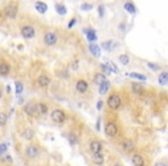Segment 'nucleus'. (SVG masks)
Wrapping results in <instances>:
<instances>
[{
    "label": "nucleus",
    "instance_id": "40",
    "mask_svg": "<svg viewBox=\"0 0 168 166\" xmlns=\"http://www.w3.org/2000/svg\"><path fill=\"white\" fill-rule=\"evenodd\" d=\"M75 23H76V20H72L70 22H69V24H68V28H72Z\"/></svg>",
    "mask_w": 168,
    "mask_h": 166
},
{
    "label": "nucleus",
    "instance_id": "18",
    "mask_svg": "<svg viewBox=\"0 0 168 166\" xmlns=\"http://www.w3.org/2000/svg\"><path fill=\"white\" fill-rule=\"evenodd\" d=\"M108 89H109V82L108 81H104V82L101 83L100 85H99V93H101V95H105L107 91H108Z\"/></svg>",
    "mask_w": 168,
    "mask_h": 166
},
{
    "label": "nucleus",
    "instance_id": "32",
    "mask_svg": "<svg viewBox=\"0 0 168 166\" xmlns=\"http://www.w3.org/2000/svg\"><path fill=\"white\" fill-rule=\"evenodd\" d=\"M107 65H108V67L112 69V72L114 73H119V69H117V67H116L115 65H114V62L112 61H107Z\"/></svg>",
    "mask_w": 168,
    "mask_h": 166
},
{
    "label": "nucleus",
    "instance_id": "45",
    "mask_svg": "<svg viewBox=\"0 0 168 166\" xmlns=\"http://www.w3.org/2000/svg\"><path fill=\"white\" fill-rule=\"evenodd\" d=\"M0 16H1V13H0Z\"/></svg>",
    "mask_w": 168,
    "mask_h": 166
},
{
    "label": "nucleus",
    "instance_id": "36",
    "mask_svg": "<svg viewBox=\"0 0 168 166\" xmlns=\"http://www.w3.org/2000/svg\"><path fill=\"white\" fill-rule=\"evenodd\" d=\"M6 150H7V144H5V143L0 144V155L4 154V152H6Z\"/></svg>",
    "mask_w": 168,
    "mask_h": 166
},
{
    "label": "nucleus",
    "instance_id": "17",
    "mask_svg": "<svg viewBox=\"0 0 168 166\" xmlns=\"http://www.w3.org/2000/svg\"><path fill=\"white\" fill-rule=\"evenodd\" d=\"M89 50H90V52L95 55V57H100V47L98 46V45H96V44H91L90 46H89Z\"/></svg>",
    "mask_w": 168,
    "mask_h": 166
},
{
    "label": "nucleus",
    "instance_id": "43",
    "mask_svg": "<svg viewBox=\"0 0 168 166\" xmlns=\"http://www.w3.org/2000/svg\"><path fill=\"white\" fill-rule=\"evenodd\" d=\"M6 90H7V92H9V91H11V87L7 85V87H6Z\"/></svg>",
    "mask_w": 168,
    "mask_h": 166
},
{
    "label": "nucleus",
    "instance_id": "25",
    "mask_svg": "<svg viewBox=\"0 0 168 166\" xmlns=\"http://www.w3.org/2000/svg\"><path fill=\"white\" fill-rule=\"evenodd\" d=\"M86 37L90 42H93L97 39V36H96V32L93 30H86Z\"/></svg>",
    "mask_w": 168,
    "mask_h": 166
},
{
    "label": "nucleus",
    "instance_id": "4",
    "mask_svg": "<svg viewBox=\"0 0 168 166\" xmlns=\"http://www.w3.org/2000/svg\"><path fill=\"white\" fill-rule=\"evenodd\" d=\"M105 133L106 135H108L111 137L115 136L117 134V127H116V124L114 122H107L105 126Z\"/></svg>",
    "mask_w": 168,
    "mask_h": 166
},
{
    "label": "nucleus",
    "instance_id": "14",
    "mask_svg": "<svg viewBox=\"0 0 168 166\" xmlns=\"http://www.w3.org/2000/svg\"><path fill=\"white\" fill-rule=\"evenodd\" d=\"M35 7H36L37 12H38V13H41V14H44V13L47 10V5H46V4H44V2H41V1L36 2V4H35Z\"/></svg>",
    "mask_w": 168,
    "mask_h": 166
},
{
    "label": "nucleus",
    "instance_id": "10",
    "mask_svg": "<svg viewBox=\"0 0 168 166\" xmlns=\"http://www.w3.org/2000/svg\"><path fill=\"white\" fill-rule=\"evenodd\" d=\"M76 90L81 93L85 92V91L88 90V83H86V81H84V80H80L78 82L76 83Z\"/></svg>",
    "mask_w": 168,
    "mask_h": 166
},
{
    "label": "nucleus",
    "instance_id": "15",
    "mask_svg": "<svg viewBox=\"0 0 168 166\" xmlns=\"http://www.w3.org/2000/svg\"><path fill=\"white\" fill-rule=\"evenodd\" d=\"M158 82H159V84H161V85H166L168 83V73L167 72L161 73V74L159 75Z\"/></svg>",
    "mask_w": 168,
    "mask_h": 166
},
{
    "label": "nucleus",
    "instance_id": "6",
    "mask_svg": "<svg viewBox=\"0 0 168 166\" xmlns=\"http://www.w3.org/2000/svg\"><path fill=\"white\" fill-rule=\"evenodd\" d=\"M5 13H6V15L8 16V17H11V19H14L15 16H16V14H17V6H15V5H8L6 8H5Z\"/></svg>",
    "mask_w": 168,
    "mask_h": 166
},
{
    "label": "nucleus",
    "instance_id": "19",
    "mask_svg": "<svg viewBox=\"0 0 168 166\" xmlns=\"http://www.w3.org/2000/svg\"><path fill=\"white\" fill-rule=\"evenodd\" d=\"M131 89H133V92H135L136 95H140V93H143V91H144L143 87L139 83H133L131 84Z\"/></svg>",
    "mask_w": 168,
    "mask_h": 166
},
{
    "label": "nucleus",
    "instance_id": "5",
    "mask_svg": "<svg viewBox=\"0 0 168 166\" xmlns=\"http://www.w3.org/2000/svg\"><path fill=\"white\" fill-rule=\"evenodd\" d=\"M21 33L24 38H32L35 36V29L30 25H25L22 28Z\"/></svg>",
    "mask_w": 168,
    "mask_h": 166
},
{
    "label": "nucleus",
    "instance_id": "41",
    "mask_svg": "<svg viewBox=\"0 0 168 166\" xmlns=\"http://www.w3.org/2000/svg\"><path fill=\"white\" fill-rule=\"evenodd\" d=\"M77 63H78V61H75L73 65H72V67H73L74 69H77V67H78V66H77Z\"/></svg>",
    "mask_w": 168,
    "mask_h": 166
},
{
    "label": "nucleus",
    "instance_id": "24",
    "mask_svg": "<svg viewBox=\"0 0 168 166\" xmlns=\"http://www.w3.org/2000/svg\"><path fill=\"white\" fill-rule=\"evenodd\" d=\"M125 9H126L128 13H131V14H134V13L136 12L135 6H134L131 2H127V4H125Z\"/></svg>",
    "mask_w": 168,
    "mask_h": 166
},
{
    "label": "nucleus",
    "instance_id": "1",
    "mask_svg": "<svg viewBox=\"0 0 168 166\" xmlns=\"http://www.w3.org/2000/svg\"><path fill=\"white\" fill-rule=\"evenodd\" d=\"M107 104H108V106H109L112 110H116V108H119L120 105H121V98H120L117 95H112V96L108 98Z\"/></svg>",
    "mask_w": 168,
    "mask_h": 166
},
{
    "label": "nucleus",
    "instance_id": "23",
    "mask_svg": "<svg viewBox=\"0 0 168 166\" xmlns=\"http://www.w3.org/2000/svg\"><path fill=\"white\" fill-rule=\"evenodd\" d=\"M22 137H23L24 140H31L32 137H33V132H32V129H30V128L25 129V130L22 133Z\"/></svg>",
    "mask_w": 168,
    "mask_h": 166
},
{
    "label": "nucleus",
    "instance_id": "9",
    "mask_svg": "<svg viewBox=\"0 0 168 166\" xmlns=\"http://www.w3.org/2000/svg\"><path fill=\"white\" fill-rule=\"evenodd\" d=\"M37 82L38 84L41 85V87H47L50 83H51V79L47 76V75H45V74H42L39 77H38V80H37Z\"/></svg>",
    "mask_w": 168,
    "mask_h": 166
},
{
    "label": "nucleus",
    "instance_id": "16",
    "mask_svg": "<svg viewBox=\"0 0 168 166\" xmlns=\"http://www.w3.org/2000/svg\"><path fill=\"white\" fill-rule=\"evenodd\" d=\"M131 162H133V164H134L135 166H142L143 164H144V160H143L142 156H139V155H134V156H133Z\"/></svg>",
    "mask_w": 168,
    "mask_h": 166
},
{
    "label": "nucleus",
    "instance_id": "26",
    "mask_svg": "<svg viewBox=\"0 0 168 166\" xmlns=\"http://www.w3.org/2000/svg\"><path fill=\"white\" fill-rule=\"evenodd\" d=\"M37 106H38V112H39V114H46L47 113V106H46L45 104L38 103L37 104Z\"/></svg>",
    "mask_w": 168,
    "mask_h": 166
},
{
    "label": "nucleus",
    "instance_id": "2",
    "mask_svg": "<svg viewBox=\"0 0 168 166\" xmlns=\"http://www.w3.org/2000/svg\"><path fill=\"white\" fill-rule=\"evenodd\" d=\"M24 111H25V113L29 114L30 116H37V115H39L38 106H37V104H35V103L27 104V106L24 107Z\"/></svg>",
    "mask_w": 168,
    "mask_h": 166
},
{
    "label": "nucleus",
    "instance_id": "29",
    "mask_svg": "<svg viewBox=\"0 0 168 166\" xmlns=\"http://www.w3.org/2000/svg\"><path fill=\"white\" fill-rule=\"evenodd\" d=\"M7 114H5V113H0V126H5V124H7Z\"/></svg>",
    "mask_w": 168,
    "mask_h": 166
},
{
    "label": "nucleus",
    "instance_id": "13",
    "mask_svg": "<svg viewBox=\"0 0 168 166\" xmlns=\"http://www.w3.org/2000/svg\"><path fill=\"white\" fill-rule=\"evenodd\" d=\"M92 160L97 165H101L104 163V156L101 155V152H96L92 156Z\"/></svg>",
    "mask_w": 168,
    "mask_h": 166
},
{
    "label": "nucleus",
    "instance_id": "31",
    "mask_svg": "<svg viewBox=\"0 0 168 166\" xmlns=\"http://www.w3.org/2000/svg\"><path fill=\"white\" fill-rule=\"evenodd\" d=\"M112 45H113L112 42H105V43H103V46H104V49H105L106 51H111L113 49Z\"/></svg>",
    "mask_w": 168,
    "mask_h": 166
},
{
    "label": "nucleus",
    "instance_id": "20",
    "mask_svg": "<svg viewBox=\"0 0 168 166\" xmlns=\"http://www.w3.org/2000/svg\"><path fill=\"white\" fill-rule=\"evenodd\" d=\"M106 79H105V75L103 74V73H97L95 75V79H93V82L96 83V84H101V83L105 81Z\"/></svg>",
    "mask_w": 168,
    "mask_h": 166
},
{
    "label": "nucleus",
    "instance_id": "38",
    "mask_svg": "<svg viewBox=\"0 0 168 166\" xmlns=\"http://www.w3.org/2000/svg\"><path fill=\"white\" fill-rule=\"evenodd\" d=\"M101 106H103V102H101V100H99V102L97 103V110H100V108H101Z\"/></svg>",
    "mask_w": 168,
    "mask_h": 166
},
{
    "label": "nucleus",
    "instance_id": "7",
    "mask_svg": "<svg viewBox=\"0 0 168 166\" xmlns=\"http://www.w3.org/2000/svg\"><path fill=\"white\" fill-rule=\"evenodd\" d=\"M25 154L29 158H36L38 156V148L35 145H29L25 150Z\"/></svg>",
    "mask_w": 168,
    "mask_h": 166
},
{
    "label": "nucleus",
    "instance_id": "8",
    "mask_svg": "<svg viewBox=\"0 0 168 166\" xmlns=\"http://www.w3.org/2000/svg\"><path fill=\"white\" fill-rule=\"evenodd\" d=\"M44 42H45L47 45H53V44H55V42H56V35H55V33H52V32L46 33L45 37H44Z\"/></svg>",
    "mask_w": 168,
    "mask_h": 166
},
{
    "label": "nucleus",
    "instance_id": "35",
    "mask_svg": "<svg viewBox=\"0 0 168 166\" xmlns=\"http://www.w3.org/2000/svg\"><path fill=\"white\" fill-rule=\"evenodd\" d=\"M147 66H148V68H151L152 71H158V69L160 68L158 65H156V63H152V62H148V63H147Z\"/></svg>",
    "mask_w": 168,
    "mask_h": 166
},
{
    "label": "nucleus",
    "instance_id": "44",
    "mask_svg": "<svg viewBox=\"0 0 168 166\" xmlns=\"http://www.w3.org/2000/svg\"><path fill=\"white\" fill-rule=\"evenodd\" d=\"M0 98H1V90H0Z\"/></svg>",
    "mask_w": 168,
    "mask_h": 166
},
{
    "label": "nucleus",
    "instance_id": "33",
    "mask_svg": "<svg viewBox=\"0 0 168 166\" xmlns=\"http://www.w3.org/2000/svg\"><path fill=\"white\" fill-rule=\"evenodd\" d=\"M101 68H103L104 73H105V74H107V75L112 73V69H111V68L108 67V65H103V66H101Z\"/></svg>",
    "mask_w": 168,
    "mask_h": 166
},
{
    "label": "nucleus",
    "instance_id": "11",
    "mask_svg": "<svg viewBox=\"0 0 168 166\" xmlns=\"http://www.w3.org/2000/svg\"><path fill=\"white\" fill-rule=\"evenodd\" d=\"M90 149H91V151L96 154V152H101V149H103V145L101 143L99 142V141H93V142H91V144H90Z\"/></svg>",
    "mask_w": 168,
    "mask_h": 166
},
{
    "label": "nucleus",
    "instance_id": "12",
    "mask_svg": "<svg viewBox=\"0 0 168 166\" xmlns=\"http://www.w3.org/2000/svg\"><path fill=\"white\" fill-rule=\"evenodd\" d=\"M121 148L126 152H131L134 150V143L131 141H125V142L121 143Z\"/></svg>",
    "mask_w": 168,
    "mask_h": 166
},
{
    "label": "nucleus",
    "instance_id": "39",
    "mask_svg": "<svg viewBox=\"0 0 168 166\" xmlns=\"http://www.w3.org/2000/svg\"><path fill=\"white\" fill-rule=\"evenodd\" d=\"M96 128H97V130H100V119H98L97 124H96Z\"/></svg>",
    "mask_w": 168,
    "mask_h": 166
},
{
    "label": "nucleus",
    "instance_id": "28",
    "mask_svg": "<svg viewBox=\"0 0 168 166\" xmlns=\"http://www.w3.org/2000/svg\"><path fill=\"white\" fill-rule=\"evenodd\" d=\"M55 8H56V12H58V14H60V15H63V14H66V7L63 6V5H56L55 6Z\"/></svg>",
    "mask_w": 168,
    "mask_h": 166
},
{
    "label": "nucleus",
    "instance_id": "34",
    "mask_svg": "<svg viewBox=\"0 0 168 166\" xmlns=\"http://www.w3.org/2000/svg\"><path fill=\"white\" fill-rule=\"evenodd\" d=\"M81 9H83V10L92 9V5H90V4H82V6H81Z\"/></svg>",
    "mask_w": 168,
    "mask_h": 166
},
{
    "label": "nucleus",
    "instance_id": "42",
    "mask_svg": "<svg viewBox=\"0 0 168 166\" xmlns=\"http://www.w3.org/2000/svg\"><path fill=\"white\" fill-rule=\"evenodd\" d=\"M103 13H104V7H103V6H99V14L103 15Z\"/></svg>",
    "mask_w": 168,
    "mask_h": 166
},
{
    "label": "nucleus",
    "instance_id": "22",
    "mask_svg": "<svg viewBox=\"0 0 168 166\" xmlns=\"http://www.w3.org/2000/svg\"><path fill=\"white\" fill-rule=\"evenodd\" d=\"M127 75L129 77H133V79H137V80H140V81H146V76H144L142 74H138V73H129Z\"/></svg>",
    "mask_w": 168,
    "mask_h": 166
},
{
    "label": "nucleus",
    "instance_id": "37",
    "mask_svg": "<svg viewBox=\"0 0 168 166\" xmlns=\"http://www.w3.org/2000/svg\"><path fill=\"white\" fill-rule=\"evenodd\" d=\"M69 138H70V143H72V144H75V143L77 142L76 136H75V135H70V136H69Z\"/></svg>",
    "mask_w": 168,
    "mask_h": 166
},
{
    "label": "nucleus",
    "instance_id": "27",
    "mask_svg": "<svg viewBox=\"0 0 168 166\" xmlns=\"http://www.w3.org/2000/svg\"><path fill=\"white\" fill-rule=\"evenodd\" d=\"M119 60H120V62H121L122 65L127 66V65L129 63V57H128L127 54H121L120 58H119Z\"/></svg>",
    "mask_w": 168,
    "mask_h": 166
},
{
    "label": "nucleus",
    "instance_id": "21",
    "mask_svg": "<svg viewBox=\"0 0 168 166\" xmlns=\"http://www.w3.org/2000/svg\"><path fill=\"white\" fill-rule=\"evenodd\" d=\"M9 73V66L5 62H1L0 63V74L1 75H7Z\"/></svg>",
    "mask_w": 168,
    "mask_h": 166
},
{
    "label": "nucleus",
    "instance_id": "3",
    "mask_svg": "<svg viewBox=\"0 0 168 166\" xmlns=\"http://www.w3.org/2000/svg\"><path fill=\"white\" fill-rule=\"evenodd\" d=\"M51 118H52V120L54 122H56V124H62L63 121H64V113H63L61 110H54L51 114Z\"/></svg>",
    "mask_w": 168,
    "mask_h": 166
},
{
    "label": "nucleus",
    "instance_id": "30",
    "mask_svg": "<svg viewBox=\"0 0 168 166\" xmlns=\"http://www.w3.org/2000/svg\"><path fill=\"white\" fill-rule=\"evenodd\" d=\"M15 90H16V95L22 93V91H23V85H22V83L20 82L15 83Z\"/></svg>",
    "mask_w": 168,
    "mask_h": 166
}]
</instances>
